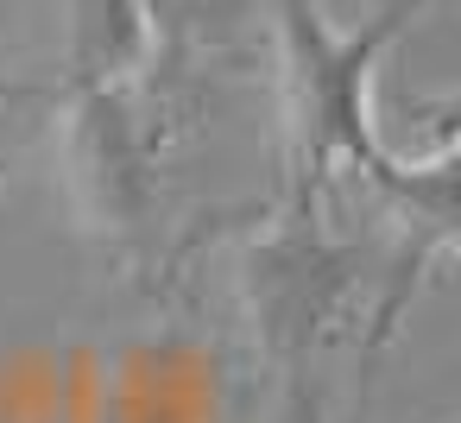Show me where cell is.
Masks as SVG:
<instances>
[{"mask_svg":"<svg viewBox=\"0 0 461 423\" xmlns=\"http://www.w3.org/2000/svg\"><path fill=\"white\" fill-rule=\"evenodd\" d=\"M26 95H32L26 83H0V102H26Z\"/></svg>","mask_w":461,"mask_h":423,"instance_id":"obj_5","label":"cell"},{"mask_svg":"<svg viewBox=\"0 0 461 423\" xmlns=\"http://www.w3.org/2000/svg\"><path fill=\"white\" fill-rule=\"evenodd\" d=\"M354 291V253L329 234L316 184H291L285 215L253 240L247 253V310H253V335L266 347V360L278 366L291 404H303V379H310V354L322 341V328L341 316Z\"/></svg>","mask_w":461,"mask_h":423,"instance_id":"obj_2","label":"cell"},{"mask_svg":"<svg viewBox=\"0 0 461 423\" xmlns=\"http://www.w3.org/2000/svg\"><path fill=\"white\" fill-rule=\"evenodd\" d=\"M64 177L89 234H102L108 247L146 240L158 177L127 89H64Z\"/></svg>","mask_w":461,"mask_h":423,"instance_id":"obj_3","label":"cell"},{"mask_svg":"<svg viewBox=\"0 0 461 423\" xmlns=\"http://www.w3.org/2000/svg\"><path fill=\"white\" fill-rule=\"evenodd\" d=\"M158 45V0H70L64 89H127Z\"/></svg>","mask_w":461,"mask_h":423,"instance_id":"obj_4","label":"cell"},{"mask_svg":"<svg viewBox=\"0 0 461 423\" xmlns=\"http://www.w3.org/2000/svg\"><path fill=\"white\" fill-rule=\"evenodd\" d=\"M429 7V0H385L360 32H335L316 0H272L278 39H285V83H291V133H297V177L322 184L335 165H354L379 190L423 202L436 228H448V184H417L379 133H373V70L392 51V39Z\"/></svg>","mask_w":461,"mask_h":423,"instance_id":"obj_1","label":"cell"}]
</instances>
